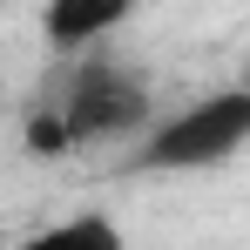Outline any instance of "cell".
<instances>
[{
    "instance_id": "5",
    "label": "cell",
    "mask_w": 250,
    "mask_h": 250,
    "mask_svg": "<svg viewBox=\"0 0 250 250\" xmlns=\"http://www.w3.org/2000/svg\"><path fill=\"white\" fill-rule=\"evenodd\" d=\"M27 149H34V156H68V128H61V115H54V108L27 115Z\"/></svg>"
},
{
    "instance_id": "3",
    "label": "cell",
    "mask_w": 250,
    "mask_h": 250,
    "mask_svg": "<svg viewBox=\"0 0 250 250\" xmlns=\"http://www.w3.org/2000/svg\"><path fill=\"white\" fill-rule=\"evenodd\" d=\"M142 0H41V34L61 54H82V47H102Z\"/></svg>"
},
{
    "instance_id": "2",
    "label": "cell",
    "mask_w": 250,
    "mask_h": 250,
    "mask_svg": "<svg viewBox=\"0 0 250 250\" xmlns=\"http://www.w3.org/2000/svg\"><path fill=\"white\" fill-rule=\"evenodd\" d=\"M250 142V95L244 88H216L203 102L176 108L163 122L142 128V149L128 156V169L142 176H183V169H216Z\"/></svg>"
},
{
    "instance_id": "1",
    "label": "cell",
    "mask_w": 250,
    "mask_h": 250,
    "mask_svg": "<svg viewBox=\"0 0 250 250\" xmlns=\"http://www.w3.org/2000/svg\"><path fill=\"white\" fill-rule=\"evenodd\" d=\"M88 61L68 75V95H54V115L68 128V149H88V142H122V135H142L156 122V88L142 68H128L102 47H82Z\"/></svg>"
},
{
    "instance_id": "4",
    "label": "cell",
    "mask_w": 250,
    "mask_h": 250,
    "mask_svg": "<svg viewBox=\"0 0 250 250\" xmlns=\"http://www.w3.org/2000/svg\"><path fill=\"white\" fill-rule=\"evenodd\" d=\"M14 250H128V237H122L115 216L88 209V216H61V223H47L34 237H21Z\"/></svg>"
}]
</instances>
